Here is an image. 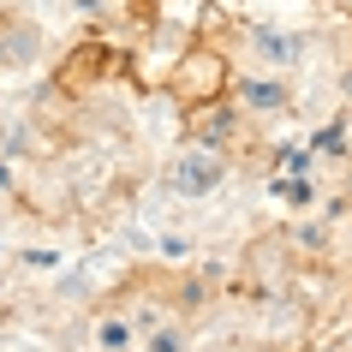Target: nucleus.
I'll use <instances>...</instances> for the list:
<instances>
[{
  "label": "nucleus",
  "instance_id": "1a4fd4ad",
  "mask_svg": "<svg viewBox=\"0 0 352 352\" xmlns=\"http://www.w3.org/2000/svg\"><path fill=\"white\" fill-rule=\"evenodd\" d=\"M280 155H287V173H293V179H298V173H311V155H305V149H280Z\"/></svg>",
  "mask_w": 352,
  "mask_h": 352
},
{
  "label": "nucleus",
  "instance_id": "39448f33",
  "mask_svg": "<svg viewBox=\"0 0 352 352\" xmlns=\"http://www.w3.org/2000/svg\"><path fill=\"white\" fill-rule=\"evenodd\" d=\"M316 155H334V162L346 155V126H340V120H334V126H322V131H316Z\"/></svg>",
  "mask_w": 352,
  "mask_h": 352
},
{
  "label": "nucleus",
  "instance_id": "9d476101",
  "mask_svg": "<svg viewBox=\"0 0 352 352\" xmlns=\"http://www.w3.org/2000/svg\"><path fill=\"white\" fill-rule=\"evenodd\" d=\"M340 90H346V102H352V66H346V72H340Z\"/></svg>",
  "mask_w": 352,
  "mask_h": 352
},
{
  "label": "nucleus",
  "instance_id": "6e6552de",
  "mask_svg": "<svg viewBox=\"0 0 352 352\" xmlns=\"http://www.w3.org/2000/svg\"><path fill=\"white\" fill-rule=\"evenodd\" d=\"M233 126H239L233 113H215V120H209V126H204V138H209V144H215V138H233Z\"/></svg>",
  "mask_w": 352,
  "mask_h": 352
},
{
  "label": "nucleus",
  "instance_id": "7ed1b4c3",
  "mask_svg": "<svg viewBox=\"0 0 352 352\" xmlns=\"http://www.w3.org/2000/svg\"><path fill=\"white\" fill-rule=\"evenodd\" d=\"M251 42H257V60H263V66H293V60L305 54V42H298V36H280V30H257Z\"/></svg>",
  "mask_w": 352,
  "mask_h": 352
},
{
  "label": "nucleus",
  "instance_id": "0eeeda50",
  "mask_svg": "<svg viewBox=\"0 0 352 352\" xmlns=\"http://www.w3.org/2000/svg\"><path fill=\"white\" fill-rule=\"evenodd\" d=\"M209 305V287L204 280H186V287H179V311H204Z\"/></svg>",
  "mask_w": 352,
  "mask_h": 352
},
{
  "label": "nucleus",
  "instance_id": "f257e3e1",
  "mask_svg": "<svg viewBox=\"0 0 352 352\" xmlns=\"http://www.w3.org/2000/svg\"><path fill=\"white\" fill-rule=\"evenodd\" d=\"M227 179V155H215V149H191V155H179L173 162V173H167V186L179 191V197H209V191Z\"/></svg>",
  "mask_w": 352,
  "mask_h": 352
},
{
  "label": "nucleus",
  "instance_id": "423d86ee",
  "mask_svg": "<svg viewBox=\"0 0 352 352\" xmlns=\"http://www.w3.org/2000/svg\"><path fill=\"white\" fill-rule=\"evenodd\" d=\"M149 352H191V340H186V329H155L149 334Z\"/></svg>",
  "mask_w": 352,
  "mask_h": 352
},
{
  "label": "nucleus",
  "instance_id": "f03ea898",
  "mask_svg": "<svg viewBox=\"0 0 352 352\" xmlns=\"http://www.w3.org/2000/svg\"><path fill=\"white\" fill-rule=\"evenodd\" d=\"M239 102H245L251 113H287L293 96H287L280 78H239Z\"/></svg>",
  "mask_w": 352,
  "mask_h": 352
},
{
  "label": "nucleus",
  "instance_id": "9b49d317",
  "mask_svg": "<svg viewBox=\"0 0 352 352\" xmlns=\"http://www.w3.org/2000/svg\"><path fill=\"white\" fill-rule=\"evenodd\" d=\"M0 186H12V167H6V162H0Z\"/></svg>",
  "mask_w": 352,
  "mask_h": 352
},
{
  "label": "nucleus",
  "instance_id": "20e7f679",
  "mask_svg": "<svg viewBox=\"0 0 352 352\" xmlns=\"http://www.w3.org/2000/svg\"><path fill=\"white\" fill-rule=\"evenodd\" d=\"M102 352H131V322L108 316V322H102Z\"/></svg>",
  "mask_w": 352,
  "mask_h": 352
},
{
  "label": "nucleus",
  "instance_id": "f8f14e48",
  "mask_svg": "<svg viewBox=\"0 0 352 352\" xmlns=\"http://www.w3.org/2000/svg\"><path fill=\"white\" fill-rule=\"evenodd\" d=\"M0 60H6V42H0Z\"/></svg>",
  "mask_w": 352,
  "mask_h": 352
}]
</instances>
